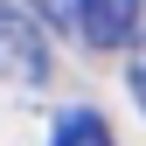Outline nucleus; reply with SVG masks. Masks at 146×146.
Segmentation results:
<instances>
[{"mask_svg": "<svg viewBox=\"0 0 146 146\" xmlns=\"http://www.w3.org/2000/svg\"><path fill=\"white\" fill-rule=\"evenodd\" d=\"M0 77H7V84H42V77H49V42H42V28L21 21V14H7V7H0Z\"/></svg>", "mask_w": 146, "mask_h": 146, "instance_id": "obj_1", "label": "nucleus"}, {"mask_svg": "<svg viewBox=\"0 0 146 146\" xmlns=\"http://www.w3.org/2000/svg\"><path fill=\"white\" fill-rule=\"evenodd\" d=\"M77 28L98 56H111L139 35V0H77Z\"/></svg>", "mask_w": 146, "mask_h": 146, "instance_id": "obj_2", "label": "nucleus"}, {"mask_svg": "<svg viewBox=\"0 0 146 146\" xmlns=\"http://www.w3.org/2000/svg\"><path fill=\"white\" fill-rule=\"evenodd\" d=\"M49 146H118V139H111V125H104L98 111H84V104H77V111L56 118V139H49Z\"/></svg>", "mask_w": 146, "mask_h": 146, "instance_id": "obj_3", "label": "nucleus"}, {"mask_svg": "<svg viewBox=\"0 0 146 146\" xmlns=\"http://www.w3.org/2000/svg\"><path fill=\"white\" fill-rule=\"evenodd\" d=\"M132 98H139V111H146V49L132 56Z\"/></svg>", "mask_w": 146, "mask_h": 146, "instance_id": "obj_4", "label": "nucleus"}]
</instances>
